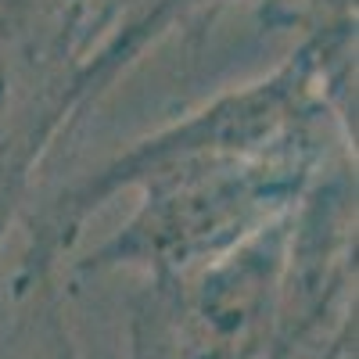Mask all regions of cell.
Here are the masks:
<instances>
[{
    "label": "cell",
    "instance_id": "cell-5",
    "mask_svg": "<svg viewBox=\"0 0 359 359\" xmlns=\"http://www.w3.org/2000/svg\"><path fill=\"white\" fill-rule=\"evenodd\" d=\"M309 359H355V313L345 316Z\"/></svg>",
    "mask_w": 359,
    "mask_h": 359
},
{
    "label": "cell",
    "instance_id": "cell-3",
    "mask_svg": "<svg viewBox=\"0 0 359 359\" xmlns=\"http://www.w3.org/2000/svg\"><path fill=\"white\" fill-rule=\"evenodd\" d=\"M22 345L29 359H83L62 313V287L47 284L22 298Z\"/></svg>",
    "mask_w": 359,
    "mask_h": 359
},
{
    "label": "cell",
    "instance_id": "cell-4",
    "mask_svg": "<svg viewBox=\"0 0 359 359\" xmlns=\"http://www.w3.org/2000/svg\"><path fill=\"white\" fill-rule=\"evenodd\" d=\"M245 4H252L266 25L298 29V36L355 22V0H245Z\"/></svg>",
    "mask_w": 359,
    "mask_h": 359
},
{
    "label": "cell",
    "instance_id": "cell-2",
    "mask_svg": "<svg viewBox=\"0 0 359 359\" xmlns=\"http://www.w3.org/2000/svg\"><path fill=\"white\" fill-rule=\"evenodd\" d=\"M287 216L205 266L140 277L126 359H298L284 323Z\"/></svg>",
    "mask_w": 359,
    "mask_h": 359
},
{
    "label": "cell",
    "instance_id": "cell-1",
    "mask_svg": "<svg viewBox=\"0 0 359 359\" xmlns=\"http://www.w3.org/2000/svg\"><path fill=\"white\" fill-rule=\"evenodd\" d=\"M338 151L355 155V40L338 29L298 36L291 54L252 83L137 137L72 176L18 219L11 298L22 302L79 245L83 226L118 194L133 212L72 259V277L184 273L280 223Z\"/></svg>",
    "mask_w": 359,
    "mask_h": 359
}]
</instances>
